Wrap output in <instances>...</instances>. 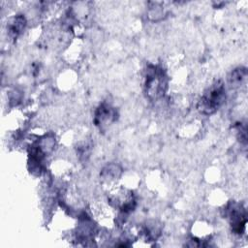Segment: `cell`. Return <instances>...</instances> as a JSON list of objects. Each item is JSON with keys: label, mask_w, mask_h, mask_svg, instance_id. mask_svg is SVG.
Returning a JSON list of instances; mask_svg holds the SVG:
<instances>
[{"label": "cell", "mask_w": 248, "mask_h": 248, "mask_svg": "<svg viewBox=\"0 0 248 248\" xmlns=\"http://www.w3.org/2000/svg\"><path fill=\"white\" fill-rule=\"evenodd\" d=\"M121 174V170L119 169V167L117 165H108L106 166L102 172L101 175L103 177V179L106 182H113L115 179H117Z\"/></svg>", "instance_id": "cell-4"}, {"label": "cell", "mask_w": 248, "mask_h": 248, "mask_svg": "<svg viewBox=\"0 0 248 248\" xmlns=\"http://www.w3.org/2000/svg\"><path fill=\"white\" fill-rule=\"evenodd\" d=\"M144 79L145 92L150 99L157 100L164 96L168 87V80L167 76L161 67L148 65Z\"/></svg>", "instance_id": "cell-2"}, {"label": "cell", "mask_w": 248, "mask_h": 248, "mask_svg": "<svg viewBox=\"0 0 248 248\" xmlns=\"http://www.w3.org/2000/svg\"><path fill=\"white\" fill-rule=\"evenodd\" d=\"M226 100V88L221 80L213 82L200 98L198 110L205 115L214 113L224 104Z\"/></svg>", "instance_id": "cell-1"}, {"label": "cell", "mask_w": 248, "mask_h": 248, "mask_svg": "<svg viewBox=\"0 0 248 248\" xmlns=\"http://www.w3.org/2000/svg\"><path fill=\"white\" fill-rule=\"evenodd\" d=\"M116 119V110L108 104H102L95 111L94 121L97 126L104 127Z\"/></svg>", "instance_id": "cell-3"}, {"label": "cell", "mask_w": 248, "mask_h": 248, "mask_svg": "<svg viewBox=\"0 0 248 248\" xmlns=\"http://www.w3.org/2000/svg\"><path fill=\"white\" fill-rule=\"evenodd\" d=\"M148 16L150 19L154 21L161 20L165 16V9L158 3H153V6L150 7L148 11Z\"/></svg>", "instance_id": "cell-6"}, {"label": "cell", "mask_w": 248, "mask_h": 248, "mask_svg": "<svg viewBox=\"0 0 248 248\" xmlns=\"http://www.w3.org/2000/svg\"><path fill=\"white\" fill-rule=\"evenodd\" d=\"M246 69L243 68V67H239V68H236L234 69L231 76L229 77V82L231 84V86H233V87H237L239 85H241L243 83V81L245 80L246 78Z\"/></svg>", "instance_id": "cell-5"}]
</instances>
